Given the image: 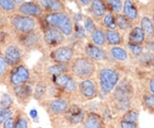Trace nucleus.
Masks as SVG:
<instances>
[{
  "label": "nucleus",
  "mask_w": 154,
  "mask_h": 128,
  "mask_svg": "<svg viewBox=\"0 0 154 128\" xmlns=\"http://www.w3.org/2000/svg\"><path fill=\"white\" fill-rule=\"evenodd\" d=\"M87 111L81 103L72 102L63 115L50 118L52 128H75L82 124Z\"/></svg>",
  "instance_id": "nucleus-1"
},
{
  "label": "nucleus",
  "mask_w": 154,
  "mask_h": 128,
  "mask_svg": "<svg viewBox=\"0 0 154 128\" xmlns=\"http://www.w3.org/2000/svg\"><path fill=\"white\" fill-rule=\"evenodd\" d=\"M110 105L113 114L115 113L126 112L130 108L133 97V88L126 81L118 83L113 91L110 93Z\"/></svg>",
  "instance_id": "nucleus-2"
},
{
  "label": "nucleus",
  "mask_w": 154,
  "mask_h": 128,
  "mask_svg": "<svg viewBox=\"0 0 154 128\" xmlns=\"http://www.w3.org/2000/svg\"><path fill=\"white\" fill-rule=\"evenodd\" d=\"M41 18L45 28H57L67 37L71 36L74 33L75 25L73 20L71 17L64 11L46 13Z\"/></svg>",
  "instance_id": "nucleus-3"
},
{
  "label": "nucleus",
  "mask_w": 154,
  "mask_h": 128,
  "mask_svg": "<svg viewBox=\"0 0 154 128\" xmlns=\"http://www.w3.org/2000/svg\"><path fill=\"white\" fill-rule=\"evenodd\" d=\"M69 73L77 81L94 78L98 70L96 63L86 56L74 58L69 63Z\"/></svg>",
  "instance_id": "nucleus-4"
},
{
  "label": "nucleus",
  "mask_w": 154,
  "mask_h": 128,
  "mask_svg": "<svg viewBox=\"0 0 154 128\" xmlns=\"http://www.w3.org/2000/svg\"><path fill=\"white\" fill-rule=\"evenodd\" d=\"M99 93L109 95L119 83L120 75L111 67H102L97 70Z\"/></svg>",
  "instance_id": "nucleus-5"
},
{
  "label": "nucleus",
  "mask_w": 154,
  "mask_h": 128,
  "mask_svg": "<svg viewBox=\"0 0 154 128\" xmlns=\"http://www.w3.org/2000/svg\"><path fill=\"white\" fill-rule=\"evenodd\" d=\"M50 81L60 89L64 97L75 102L78 88V81L69 72L50 78Z\"/></svg>",
  "instance_id": "nucleus-6"
},
{
  "label": "nucleus",
  "mask_w": 154,
  "mask_h": 128,
  "mask_svg": "<svg viewBox=\"0 0 154 128\" xmlns=\"http://www.w3.org/2000/svg\"><path fill=\"white\" fill-rule=\"evenodd\" d=\"M99 95L98 82L94 78L78 82V88L75 102L86 103L97 98Z\"/></svg>",
  "instance_id": "nucleus-7"
},
{
  "label": "nucleus",
  "mask_w": 154,
  "mask_h": 128,
  "mask_svg": "<svg viewBox=\"0 0 154 128\" xmlns=\"http://www.w3.org/2000/svg\"><path fill=\"white\" fill-rule=\"evenodd\" d=\"M38 103L44 108L50 118H54L63 115L68 110L72 101L69 98L60 96L45 99Z\"/></svg>",
  "instance_id": "nucleus-8"
},
{
  "label": "nucleus",
  "mask_w": 154,
  "mask_h": 128,
  "mask_svg": "<svg viewBox=\"0 0 154 128\" xmlns=\"http://www.w3.org/2000/svg\"><path fill=\"white\" fill-rule=\"evenodd\" d=\"M9 22L12 29L17 34L31 33L37 29V22L35 18L18 13L11 14L9 17Z\"/></svg>",
  "instance_id": "nucleus-9"
},
{
  "label": "nucleus",
  "mask_w": 154,
  "mask_h": 128,
  "mask_svg": "<svg viewBox=\"0 0 154 128\" xmlns=\"http://www.w3.org/2000/svg\"><path fill=\"white\" fill-rule=\"evenodd\" d=\"M32 81V75L31 72L24 64H20L14 67H11L7 78H6L5 84L7 88L18 86L21 84H27Z\"/></svg>",
  "instance_id": "nucleus-10"
},
{
  "label": "nucleus",
  "mask_w": 154,
  "mask_h": 128,
  "mask_svg": "<svg viewBox=\"0 0 154 128\" xmlns=\"http://www.w3.org/2000/svg\"><path fill=\"white\" fill-rule=\"evenodd\" d=\"M33 85L31 82L27 84H21L18 86H13L8 88L11 95L17 99V102L22 106H27L30 101L33 99Z\"/></svg>",
  "instance_id": "nucleus-11"
},
{
  "label": "nucleus",
  "mask_w": 154,
  "mask_h": 128,
  "mask_svg": "<svg viewBox=\"0 0 154 128\" xmlns=\"http://www.w3.org/2000/svg\"><path fill=\"white\" fill-rule=\"evenodd\" d=\"M3 54L10 67L16 66L22 63L23 51L22 46L18 44L12 43L7 45L3 51Z\"/></svg>",
  "instance_id": "nucleus-12"
},
{
  "label": "nucleus",
  "mask_w": 154,
  "mask_h": 128,
  "mask_svg": "<svg viewBox=\"0 0 154 128\" xmlns=\"http://www.w3.org/2000/svg\"><path fill=\"white\" fill-rule=\"evenodd\" d=\"M53 63H69L75 58V49L70 46H59L51 52Z\"/></svg>",
  "instance_id": "nucleus-13"
},
{
  "label": "nucleus",
  "mask_w": 154,
  "mask_h": 128,
  "mask_svg": "<svg viewBox=\"0 0 154 128\" xmlns=\"http://www.w3.org/2000/svg\"><path fill=\"white\" fill-rule=\"evenodd\" d=\"M16 13L33 18H41L44 15V11L36 1H24L17 6Z\"/></svg>",
  "instance_id": "nucleus-14"
},
{
  "label": "nucleus",
  "mask_w": 154,
  "mask_h": 128,
  "mask_svg": "<svg viewBox=\"0 0 154 128\" xmlns=\"http://www.w3.org/2000/svg\"><path fill=\"white\" fill-rule=\"evenodd\" d=\"M45 43L50 47H57L63 44L65 40L63 34L55 28H45L43 34Z\"/></svg>",
  "instance_id": "nucleus-15"
},
{
  "label": "nucleus",
  "mask_w": 154,
  "mask_h": 128,
  "mask_svg": "<svg viewBox=\"0 0 154 128\" xmlns=\"http://www.w3.org/2000/svg\"><path fill=\"white\" fill-rule=\"evenodd\" d=\"M107 125L99 113L87 112L86 117L81 126L82 128H107Z\"/></svg>",
  "instance_id": "nucleus-16"
},
{
  "label": "nucleus",
  "mask_w": 154,
  "mask_h": 128,
  "mask_svg": "<svg viewBox=\"0 0 154 128\" xmlns=\"http://www.w3.org/2000/svg\"><path fill=\"white\" fill-rule=\"evenodd\" d=\"M18 45L26 49H32L36 47L40 41V35L38 31H33L31 33L18 34L17 36Z\"/></svg>",
  "instance_id": "nucleus-17"
},
{
  "label": "nucleus",
  "mask_w": 154,
  "mask_h": 128,
  "mask_svg": "<svg viewBox=\"0 0 154 128\" xmlns=\"http://www.w3.org/2000/svg\"><path fill=\"white\" fill-rule=\"evenodd\" d=\"M84 52L86 57L94 62H101L106 59V52L101 46H96L94 43H88L86 45Z\"/></svg>",
  "instance_id": "nucleus-18"
},
{
  "label": "nucleus",
  "mask_w": 154,
  "mask_h": 128,
  "mask_svg": "<svg viewBox=\"0 0 154 128\" xmlns=\"http://www.w3.org/2000/svg\"><path fill=\"white\" fill-rule=\"evenodd\" d=\"M50 79L43 78L41 80H38L36 84L33 85V98L36 100L38 102L46 99L48 88H49Z\"/></svg>",
  "instance_id": "nucleus-19"
},
{
  "label": "nucleus",
  "mask_w": 154,
  "mask_h": 128,
  "mask_svg": "<svg viewBox=\"0 0 154 128\" xmlns=\"http://www.w3.org/2000/svg\"><path fill=\"white\" fill-rule=\"evenodd\" d=\"M46 13L64 11L65 6L62 0H35Z\"/></svg>",
  "instance_id": "nucleus-20"
},
{
  "label": "nucleus",
  "mask_w": 154,
  "mask_h": 128,
  "mask_svg": "<svg viewBox=\"0 0 154 128\" xmlns=\"http://www.w3.org/2000/svg\"><path fill=\"white\" fill-rule=\"evenodd\" d=\"M89 5L90 13L94 18H103L107 12V7L105 5V0H92Z\"/></svg>",
  "instance_id": "nucleus-21"
},
{
  "label": "nucleus",
  "mask_w": 154,
  "mask_h": 128,
  "mask_svg": "<svg viewBox=\"0 0 154 128\" xmlns=\"http://www.w3.org/2000/svg\"><path fill=\"white\" fill-rule=\"evenodd\" d=\"M69 63H53L45 70V75L47 78L57 76L60 74L69 72Z\"/></svg>",
  "instance_id": "nucleus-22"
},
{
  "label": "nucleus",
  "mask_w": 154,
  "mask_h": 128,
  "mask_svg": "<svg viewBox=\"0 0 154 128\" xmlns=\"http://www.w3.org/2000/svg\"><path fill=\"white\" fill-rule=\"evenodd\" d=\"M123 15L131 22L138 18V10L132 0H125L122 5Z\"/></svg>",
  "instance_id": "nucleus-23"
},
{
  "label": "nucleus",
  "mask_w": 154,
  "mask_h": 128,
  "mask_svg": "<svg viewBox=\"0 0 154 128\" xmlns=\"http://www.w3.org/2000/svg\"><path fill=\"white\" fill-rule=\"evenodd\" d=\"M15 128H29L30 120L28 114L22 109H17L14 114Z\"/></svg>",
  "instance_id": "nucleus-24"
},
{
  "label": "nucleus",
  "mask_w": 154,
  "mask_h": 128,
  "mask_svg": "<svg viewBox=\"0 0 154 128\" xmlns=\"http://www.w3.org/2000/svg\"><path fill=\"white\" fill-rule=\"evenodd\" d=\"M145 34L140 27H134L132 28L128 34V40L130 43L140 45L145 41Z\"/></svg>",
  "instance_id": "nucleus-25"
},
{
  "label": "nucleus",
  "mask_w": 154,
  "mask_h": 128,
  "mask_svg": "<svg viewBox=\"0 0 154 128\" xmlns=\"http://www.w3.org/2000/svg\"><path fill=\"white\" fill-rule=\"evenodd\" d=\"M105 39L106 42L111 46H118L122 43V37L119 32L116 30H110V29H106L105 31Z\"/></svg>",
  "instance_id": "nucleus-26"
},
{
  "label": "nucleus",
  "mask_w": 154,
  "mask_h": 128,
  "mask_svg": "<svg viewBox=\"0 0 154 128\" xmlns=\"http://www.w3.org/2000/svg\"><path fill=\"white\" fill-rule=\"evenodd\" d=\"M140 28L143 30L145 36H146L147 38L151 39L154 37V24L148 17H142L141 21H140Z\"/></svg>",
  "instance_id": "nucleus-27"
},
{
  "label": "nucleus",
  "mask_w": 154,
  "mask_h": 128,
  "mask_svg": "<svg viewBox=\"0 0 154 128\" xmlns=\"http://www.w3.org/2000/svg\"><path fill=\"white\" fill-rule=\"evenodd\" d=\"M92 43L99 46H104L106 43L105 31L101 28H96L93 33L91 34Z\"/></svg>",
  "instance_id": "nucleus-28"
},
{
  "label": "nucleus",
  "mask_w": 154,
  "mask_h": 128,
  "mask_svg": "<svg viewBox=\"0 0 154 128\" xmlns=\"http://www.w3.org/2000/svg\"><path fill=\"white\" fill-rule=\"evenodd\" d=\"M110 56L117 61L123 62L128 59V53L124 48L117 46H113L110 49Z\"/></svg>",
  "instance_id": "nucleus-29"
},
{
  "label": "nucleus",
  "mask_w": 154,
  "mask_h": 128,
  "mask_svg": "<svg viewBox=\"0 0 154 128\" xmlns=\"http://www.w3.org/2000/svg\"><path fill=\"white\" fill-rule=\"evenodd\" d=\"M10 69H11V67L9 66L8 63L6 62L3 53L0 51V84L4 83L5 84L7 75H8Z\"/></svg>",
  "instance_id": "nucleus-30"
},
{
  "label": "nucleus",
  "mask_w": 154,
  "mask_h": 128,
  "mask_svg": "<svg viewBox=\"0 0 154 128\" xmlns=\"http://www.w3.org/2000/svg\"><path fill=\"white\" fill-rule=\"evenodd\" d=\"M17 6L12 0H0V11L5 14L16 13Z\"/></svg>",
  "instance_id": "nucleus-31"
},
{
  "label": "nucleus",
  "mask_w": 154,
  "mask_h": 128,
  "mask_svg": "<svg viewBox=\"0 0 154 128\" xmlns=\"http://www.w3.org/2000/svg\"><path fill=\"white\" fill-rule=\"evenodd\" d=\"M103 24L107 29L116 30V28H117L116 20V17L112 12H110V11L106 12V14L103 17Z\"/></svg>",
  "instance_id": "nucleus-32"
},
{
  "label": "nucleus",
  "mask_w": 154,
  "mask_h": 128,
  "mask_svg": "<svg viewBox=\"0 0 154 128\" xmlns=\"http://www.w3.org/2000/svg\"><path fill=\"white\" fill-rule=\"evenodd\" d=\"M107 10L112 13H119L122 9V2L121 0H105Z\"/></svg>",
  "instance_id": "nucleus-33"
},
{
  "label": "nucleus",
  "mask_w": 154,
  "mask_h": 128,
  "mask_svg": "<svg viewBox=\"0 0 154 128\" xmlns=\"http://www.w3.org/2000/svg\"><path fill=\"white\" fill-rule=\"evenodd\" d=\"M0 107L1 108L14 107V98L11 94L4 93L2 96H0Z\"/></svg>",
  "instance_id": "nucleus-34"
},
{
  "label": "nucleus",
  "mask_w": 154,
  "mask_h": 128,
  "mask_svg": "<svg viewBox=\"0 0 154 128\" xmlns=\"http://www.w3.org/2000/svg\"><path fill=\"white\" fill-rule=\"evenodd\" d=\"M116 25L122 30H127L131 28V21L128 20L124 15H117L116 17Z\"/></svg>",
  "instance_id": "nucleus-35"
},
{
  "label": "nucleus",
  "mask_w": 154,
  "mask_h": 128,
  "mask_svg": "<svg viewBox=\"0 0 154 128\" xmlns=\"http://www.w3.org/2000/svg\"><path fill=\"white\" fill-rule=\"evenodd\" d=\"M83 26H84V29L85 31L88 34H91L94 32V30L96 29V25H95V22H94V19L92 17H87L84 18L83 20Z\"/></svg>",
  "instance_id": "nucleus-36"
},
{
  "label": "nucleus",
  "mask_w": 154,
  "mask_h": 128,
  "mask_svg": "<svg viewBox=\"0 0 154 128\" xmlns=\"http://www.w3.org/2000/svg\"><path fill=\"white\" fill-rule=\"evenodd\" d=\"M15 108H1L0 107V126L4 123L6 119L12 116L15 114Z\"/></svg>",
  "instance_id": "nucleus-37"
},
{
  "label": "nucleus",
  "mask_w": 154,
  "mask_h": 128,
  "mask_svg": "<svg viewBox=\"0 0 154 128\" xmlns=\"http://www.w3.org/2000/svg\"><path fill=\"white\" fill-rule=\"evenodd\" d=\"M143 103L149 110L154 111V95L153 94H146L143 96Z\"/></svg>",
  "instance_id": "nucleus-38"
},
{
  "label": "nucleus",
  "mask_w": 154,
  "mask_h": 128,
  "mask_svg": "<svg viewBox=\"0 0 154 128\" xmlns=\"http://www.w3.org/2000/svg\"><path fill=\"white\" fill-rule=\"evenodd\" d=\"M128 46L129 50L132 52V53L134 54V55H136V56L142 55L143 49H142V47H141V46H140V45L134 44V43H130V42H128Z\"/></svg>",
  "instance_id": "nucleus-39"
},
{
  "label": "nucleus",
  "mask_w": 154,
  "mask_h": 128,
  "mask_svg": "<svg viewBox=\"0 0 154 128\" xmlns=\"http://www.w3.org/2000/svg\"><path fill=\"white\" fill-rule=\"evenodd\" d=\"M118 126H119V128H137L138 122H133V121L126 120L121 118L120 120L118 121Z\"/></svg>",
  "instance_id": "nucleus-40"
},
{
  "label": "nucleus",
  "mask_w": 154,
  "mask_h": 128,
  "mask_svg": "<svg viewBox=\"0 0 154 128\" xmlns=\"http://www.w3.org/2000/svg\"><path fill=\"white\" fill-rule=\"evenodd\" d=\"M1 126H2V128H15V116H14V114L8 119H6Z\"/></svg>",
  "instance_id": "nucleus-41"
},
{
  "label": "nucleus",
  "mask_w": 154,
  "mask_h": 128,
  "mask_svg": "<svg viewBox=\"0 0 154 128\" xmlns=\"http://www.w3.org/2000/svg\"><path fill=\"white\" fill-rule=\"evenodd\" d=\"M74 32L75 33V35H76L78 38H83L85 36V29L84 28H82V26H80L79 24H76L75 27H74Z\"/></svg>",
  "instance_id": "nucleus-42"
},
{
  "label": "nucleus",
  "mask_w": 154,
  "mask_h": 128,
  "mask_svg": "<svg viewBox=\"0 0 154 128\" xmlns=\"http://www.w3.org/2000/svg\"><path fill=\"white\" fill-rule=\"evenodd\" d=\"M29 115L33 120H36V119H38V111L36 109H31Z\"/></svg>",
  "instance_id": "nucleus-43"
},
{
  "label": "nucleus",
  "mask_w": 154,
  "mask_h": 128,
  "mask_svg": "<svg viewBox=\"0 0 154 128\" xmlns=\"http://www.w3.org/2000/svg\"><path fill=\"white\" fill-rule=\"evenodd\" d=\"M149 89H150V91L152 92V94L154 95V79H152L149 82Z\"/></svg>",
  "instance_id": "nucleus-44"
},
{
  "label": "nucleus",
  "mask_w": 154,
  "mask_h": 128,
  "mask_svg": "<svg viewBox=\"0 0 154 128\" xmlns=\"http://www.w3.org/2000/svg\"><path fill=\"white\" fill-rule=\"evenodd\" d=\"M79 3L83 6H88L90 5V3L92 2V0H78Z\"/></svg>",
  "instance_id": "nucleus-45"
},
{
  "label": "nucleus",
  "mask_w": 154,
  "mask_h": 128,
  "mask_svg": "<svg viewBox=\"0 0 154 128\" xmlns=\"http://www.w3.org/2000/svg\"><path fill=\"white\" fill-rule=\"evenodd\" d=\"M14 3H15V5L17 6H18L19 5H21V4H22L25 0H12Z\"/></svg>",
  "instance_id": "nucleus-46"
},
{
  "label": "nucleus",
  "mask_w": 154,
  "mask_h": 128,
  "mask_svg": "<svg viewBox=\"0 0 154 128\" xmlns=\"http://www.w3.org/2000/svg\"><path fill=\"white\" fill-rule=\"evenodd\" d=\"M153 24H154V16H153Z\"/></svg>",
  "instance_id": "nucleus-47"
},
{
  "label": "nucleus",
  "mask_w": 154,
  "mask_h": 128,
  "mask_svg": "<svg viewBox=\"0 0 154 128\" xmlns=\"http://www.w3.org/2000/svg\"><path fill=\"white\" fill-rule=\"evenodd\" d=\"M153 67H154V65H153Z\"/></svg>",
  "instance_id": "nucleus-48"
}]
</instances>
